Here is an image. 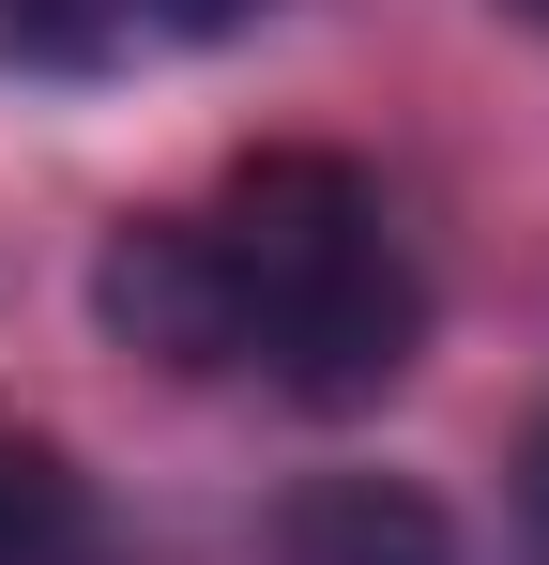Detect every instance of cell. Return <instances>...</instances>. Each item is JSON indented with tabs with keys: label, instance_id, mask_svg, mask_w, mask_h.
Wrapping results in <instances>:
<instances>
[{
	"label": "cell",
	"instance_id": "cell-6",
	"mask_svg": "<svg viewBox=\"0 0 549 565\" xmlns=\"http://www.w3.org/2000/svg\"><path fill=\"white\" fill-rule=\"evenodd\" d=\"M519 15H549V0H519Z\"/></svg>",
	"mask_w": 549,
	"mask_h": 565
},
{
	"label": "cell",
	"instance_id": "cell-1",
	"mask_svg": "<svg viewBox=\"0 0 549 565\" xmlns=\"http://www.w3.org/2000/svg\"><path fill=\"white\" fill-rule=\"evenodd\" d=\"M92 321L183 382H245L290 413H366L428 352V260L352 153H245L169 214H122Z\"/></svg>",
	"mask_w": 549,
	"mask_h": 565
},
{
	"label": "cell",
	"instance_id": "cell-4",
	"mask_svg": "<svg viewBox=\"0 0 549 565\" xmlns=\"http://www.w3.org/2000/svg\"><path fill=\"white\" fill-rule=\"evenodd\" d=\"M0 565H107V520H92V473L0 413Z\"/></svg>",
	"mask_w": 549,
	"mask_h": 565
},
{
	"label": "cell",
	"instance_id": "cell-5",
	"mask_svg": "<svg viewBox=\"0 0 549 565\" xmlns=\"http://www.w3.org/2000/svg\"><path fill=\"white\" fill-rule=\"evenodd\" d=\"M519 565H549V428L519 444Z\"/></svg>",
	"mask_w": 549,
	"mask_h": 565
},
{
	"label": "cell",
	"instance_id": "cell-3",
	"mask_svg": "<svg viewBox=\"0 0 549 565\" xmlns=\"http://www.w3.org/2000/svg\"><path fill=\"white\" fill-rule=\"evenodd\" d=\"M290 565H458V520L412 489V473H305L290 520H274Z\"/></svg>",
	"mask_w": 549,
	"mask_h": 565
},
{
	"label": "cell",
	"instance_id": "cell-2",
	"mask_svg": "<svg viewBox=\"0 0 549 565\" xmlns=\"http://www.w3.org/2000/svg\"><path fill=\"white\" fill-rule=\"evenodd\" d=\"M260 0H0V62L31 77H153L183 46L245 31Z\"/></svg>",
	"mask_w": 549,
	"mask_h": 565
}]
</instances>
